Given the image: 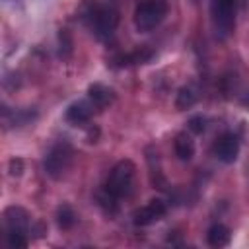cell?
<instances>
[{"label":"cell","instance_id":"1","mask_svg":"<svg viewBox=\"0 0 249 249\" xmlns=\"http://www.w3.org/2000/svg\"><path fill=\"white\" fill-rule=\"evenodd\" d=\"M134 177H136V165L130 160H121L109 171V177L105 181V191L115 198L128 196L134 189Z\"/></svg>","mask_w":249,"mask_h":249},{"label":"cell","instance_id":"2","mask_svg":"<svg viewBox=\"0 0 249 249\" xmlns=\"http://www.w3.org/2000/svg\"><path fill=\"white\" fill-rule=\"evenodd\" d=\"M167 16V2L165 0H144L134 10V25L138 31L148 33L156 29Z\"/></svg>","mask_w":249,"mask_h":249},{"label":"cell","instance_id":"3","mask_svg":"<svg viewBox=\"0 0 249 249\" xmlns=\"http://www.w3.org/2000/svg\"><path fill=\"white\" fill-rule=\"evenodd\" d=\"M72 158H74V150H72L70 142L58 140L56 144L51 146V150L47 152V156L43 160L45 173L53 179H60L68 171V167L72 163Z\"/></svg>","mask_w":249,"mask_h":249},{"label":"cell","instance_id":"4","mask_svg":"<svg viewBox=\"0 0 249 249\" xmlns=\"http://www.w3.org/2000/svg\"><path fill=\"white\" fill-rule=\"evenodd\" d=\"M235 8H237V0H210V16H212V25L216 29V37L226 39L233 31Z\"/></svg>","mask_w":249,"mask_h":249},{"label":"cell","instance_id":"5","mask_svg":"<svg viewBox=\"0 0 249 249\" xmlns=\"http://www.w3.org/2000/svg\"><path fill=\"white\" fill-rule=\"evenodd\" d=\"M89 23H91L93 35H95L97 39L105 41V39H109V37L115 33V29H117V25H119V14H117V10L111 8V6L95 8V10L91 12Z\"/></svg>","mask_w":249,"mask_h":249},{"label":"cell","instance_id":"6","mask_svg":"<svg viewBox=\"0 0 249 249\" xmlns=\"http://www.w3.org/2000/svg\"><path fill=\"white\" fill-rule=\"evenodd\" d=\"M165 214H167V204L161 198H152L132 214V222H134V226L144 228V226H150V224L161 220Z\"/></svg>","mask_w":249,"mask_h":249},{"label":"cell","instance_id":"7","mask_svg":"<svg viewBox=\"0 0 249 249\" xmlns=\"http://www.w3.org/2000/svg\"><path fill=\"white\" fill-rule=\"evenodd\" d=\"M212 152L222 163H233L239 156V138H237V134H233V132L222 134L214 142Z\"/></svg>","mask_w":249,"mask_h":249},{"label":"cell","instance_id":"8","mask_svg":"<svg viewBox=\"0 0 249 249\" xmlns=\"http://www.w3.org/2000/svg\"><path fill=\"white\" fill-rule=\"evenodd\" d=\"M6 231H29V214L21 206H10L4 210Z\"/></svg>","mask_w":249,"mask_h":249},{"label":"cell","instance_id":"9","mask_svg":"<svg viewBox=\"0 0 249 249\" xmlns=\"http://www.w3.org/2000/svg\"><path fill=\"white\" fill-rule=\"evenodd\" d=\"M93 115V103L91 101H74L68 109H66V121L74 126H84L86 123H89Z\"/></svg>","mask_w":249,"mask_h":249},{"label":"cell","instance_id":"10","mask_svg":"<svg viewBox=\"0 0 249 249\" xmlns=\"http://www.w3.org/2000/svg\"><path fill=\"white\" fill-rule=\"evenodd\" d=\"M88 97H89V101L93 103V107L105 109V107H109V105L115 101V91H113L111 88H107L105 84L95 82V84H91V86L88 88Z\"/></svg>","mask_w":249,"mask_h":249},{"label":"cell","instance_id":"11","mask_svg":"<svg viewBox=\"0 0 249 249\" xmlns=\"http://www.w3.org/2000/svg\"><path fill=\"white\" fill-rule=\"evenodd\" d=\"M173 150L181 161H189L195 156V142L187 132H179L173 140Z\"/></svg>","mask_w":249,"mask_h":249},{"label":"cell","instance_id":"12","mask_svg":"<svg viewBox=\"0 0 249 249\" xmlns=\"http://www.w3.org/2000/svg\"><path fill=\"white\" fill-rule=\"evenodd\" d=\"M230 239H231L230 228H226L224 224H214L206 231V241L212 247H226L230 243Z\"/></svg>","mask_w":249,"mask_h":249},{"label":"cell","instance_id":"13","mask_svg":"<svg viewBox=\"0 0 249 249\" xmlns=\"http://www.w3.org/2000/svg\"><path fill=\"white\" fill-rule=\"evenodd\" d=\"M152 51L150 49H146V47H138V49H134L132 53H128V54H121L117 60H119V64L117 66H130V64H146L150 58H152Z\"/></svg>","mask_w":249,"mask_h":249},{"label":"cell","instance_id":"14","mask_svg":"<svg viewBox=\"0 0 249 249\" xmlns=\"http://www.w3.org/2000/svg\"><path fill=\"white\" fill-rule=\"evenodd\" d=\"M195 101H196V89L193 86H183L175 95V107L179 111H185V109L193 107Z\"/></svg>","mask_w":249,"mask_h":249},{"label":"cell","instance_id":"15","mask_svg":"<svg viewBox=\"0 0 249 249\" xmlns=\"http://www.w3.org/2000/svg\"><path fill=\"white\" fill-rule=\"evenodd\" d=\"M56 224H58L60 230H70L76 224V214H74V210L68 204L58 206V210H56Z\"/></svg>","mask_w":249,"mask_h":249},{"label":"cell","instance_id":"16","mask_svg":"<svg viewBox=\"0 0 249 249\" xmlns=\"http://www.w3.org/2000/svg\"><path fill=\"white\" fill-rule=\"evenodd\" d=\"M6 243L12 249H19V247H27V233L25 231H6Z\"/></svg>","mask_w":249,"mask_h":249},{"label":"cell","instance_id":"17","mask_svg":"<svg viewBox=\"0 0 249 249\" xmlns=\"http://www.w3.org/2000/svg\"><path fill=\"white\" fill-rule=\"evenodd\" d=\"M58 41H60V43H58V45H60L58 54H60L62 58L70 56V53H72V39H70V35H68V31H66V29H62V31H60Z\"/></svg>","mask_w":249,"mask_h":249},{"label":"cell","instance_id":"18","mask_svg":"<svg viewBox=\"0 0 249 249\" xmlns=\"http://www.w3.org/2000/svg\"><path fill=\"white\" fill-rule=\"evenodd\" d=\"M187 126H189V130H191L193 134H202L204 128H206V117L195 115V117H191V119L187 121Z\"/></svg>","mask_w":249,"mask_h":249},{"label":"cell","instance_id":"19","mask_svg":"<svg viewBox=\"0 0 249 249\" xmlns=\"http://www.w3.org/2000/svg\"><path fill=\"white\" fill-rule=\"evenodd\" d=\"M21 169H23V161L19 158L10 160V173L12 175H21Z\"/></svg>","mask_w":249,"mask_h":249}]
</instances>
